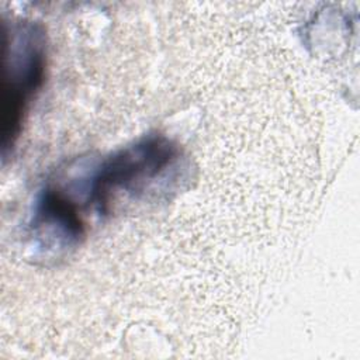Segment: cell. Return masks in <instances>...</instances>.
Listing matches in <instances>:
<instances>
[{
	"instance_id": "cell-1",
	"label": "cell",
	"mask_w": 360,
	"mask_h": 360,
	"mask_svg": "<svg viewBox=\"0 0 360 360\" xmlns=\"http://www.w3.org/2000/svg\"><path fill=\"white\" fill-rule=\"evenodd\" d=\"M179 145L165 135H146L107 158L96 172L89 200L107 214L120 194L145 191L180 159Z\"/></svg>"
},
{
	"instance_id": "cell-3",
	"label": "cell",
	"mask_w": 360,
	"mask_h": 360,
	"mask_svg": "<svg viewBox=\"0 0 360 360\" xmlns=\"http://www.w3.org/2000/svg\"><path fill=\"white\" fill-rule=\"evenodd\" d=\"M32 226L38 231V236H55L68 246L79 242L84 233L76 204L56 188H46L39 195Z\"/></svg>"
},
{
	"instance_id": "cell-2",
	"label": "cell",
	"mask_w": 360,
	"mask_h": 360,
	"mask_svg": "<svg viewBox=\"0 0 360 360\" xmlns=\"http://www.w3.org/2000/svg\"><path fill=\"white\" fill-rule=\"evenodd\" d=\"M3 145L14 143L24 114L39 90L46 69L45 34L32 21H20L4 31Z\"/></svg>"
}]
</instances>
